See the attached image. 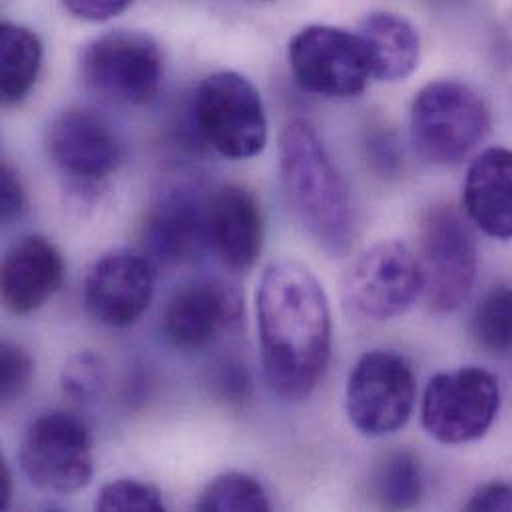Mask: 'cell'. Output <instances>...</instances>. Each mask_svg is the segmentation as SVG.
I'll list each match as a JSON object with an SVG mask.
<instances>
[{
    "mask_svg": "<svg viewBox=\"0 0 512 512\" xmlns=\"http://www.w3.org/2000/svg\"><path fill=\"white\" fill-rule=\"evenodd\" d=\"M257 333L263 375L285 401H303L323 381L333 349L329 299L297 261L271 263L257 287Z\"/></svg>",
    "mask_w": 512,
    "mask_h": 512,
    "instance_id": "cell-1",
    "label": "cell"
},
{
    "mask_svg": "<svg viewBox=\"0 0 512 512\" xmlns=\"http://www.w3.org/2000/svg\"><path fill=\"white\" fill-rule=\"evenodd\" d=\"M279 176L291 216L327 254L345 256L355 238L349 188L317 132L303 120L279 136Z\"/></svg>",
    "mask_w": 512,
    "mask_h": 512,
    "instance_id": "cell-2",
    "label": "cell"
},
{
    "mask_svg": "<svg viewBox=\"0 0 512 512\" xmlns=\"http://www.w3.org/2000/svg\"><path fill=\"white\" fill-rule=\"evenodd\" d=\"M411 144L433 166H455L491 134V112L483 96L461 80L425 84L411 102Z\"/></svg>",
    "mask_w": 512,
    "mask_h": 512,
    "instance_id": "cell-3",
    "label": "cell"
},
{
    "mask_svg": "<svg viewBox=\"0 0 512 512\" xmlns=\"http://www.w3.org/2000/svg\"><path fill=\"white\" fill-rule=\"evenodd\" d=\"M200 136L224 158L250 160L267 144V116L259 90L244 74L220 70L206 76L194 94Z\"/></svg>",
    "mask_w": 512,
    "mask_h": 512,
    "instance_id": "cell-4",
    "label": "cell"
},
{
    "mask_svg": "<svg viewBox=\"0 0 512 512\" xmlns=\"http://www.w3.org/2000/svg\"><path fill=\"white\" fill-rule=\"evenodd\" d=\"M419 265L423 297L435 313H455L471 297L479 250L471 228L447 204L431 206L419 224Z\"/></svg>",
    "mask_w": 512,
    "mask_h": 512,
    "instance_id": "cell-5",
    "label": "cell"
},
{
    "mask_svg": "<svg viewBox=\"0 0 512 512\" xmlns=\"http://www.w3.org/2000/svg\"><path fill=\"white\" fill-rule=\"evenodd\" d=\"M417 381L409 361L389 349L359 357L345 387V413L351 427L369 439L401 431L415 407Z\"/></svg>",
    "mask_w": 512,
    "mask_h": 512,
    "instance_id": "cell-6",
    "label": "cell"
},
{
    "mask_svg": "<svg viewBox=\"0 0 512 512\" xmlns=\"http://www.w3.org/2000/svg\"><path fill=\"white\" fill-rule=\"evenodd\" d=\"M80 78L108 102L142 106L156 98L164 80L158 42L142 32H108L92 40L80 58Z\"/></svg>",
    "mask_w": 512,
    "mask_h": 512,
    "instance_id": "cell-7",
    "label": "cell"
},
{
    "mask_svg": "<svg viewBox=\"0 0 512 512\" xmlns=\"http://www.w3.org/2000/svg\"><path fill=\"white\" fill-rule=\"evenodd\" d=\"M501 409L497 377L483 367H461L435 375L425 389L421 421L441 445L457 447L483 439Z\"/></svg>",
    "mask_w": 512,
    "mask_h": 512,
    "instance_id": "cell-8",
    "label": "cell"
},
{
    "mask_svg": "<svg viewBox=\"0 0 512 512\" xmlns=\"http://www.w3.org/2000/svg\"><path fill=\"white\" fill-rule=\"evenodd\" d=\"M18 461L36 489L52 495H74L92 481L90 431L72 413L48 411L26 427Z\"/></svg>",
    "mask_w": 512,
    "mask_h": 512,
    "instance_id": "cell-9",
    "label": "cell"
},
{
    "mask_svg": "<svg viewBox=\"0 0 512 512\" xmlns=\"http://www.w3.org/2000/svg\"><path fill=\"white\" fill-rule=\"evenodd\" d=\"M423 295L419 257L401 240H381L357 257L343 283L351 315L389 321L407 313Z\"/></svg>",
    "mask_w": 512,
    "mask_h": 512,
    "instance_id": "cell-10",
    "label": "cell"
},
{
    "mask_svg": "<svg viewBox=\"0 0 512 512\" xmlns=\"http://www.w3.org/2000/svg\"><path fill=\"white\" fill-rule=\"evenodd\" d=\"M295 82L323 98H355L373 78L367 48L359 32L327 24L299 30L287 48Z\"/></svg>",
    "mask_w": 512,
    "mask_h": 512,
    "instance_id": "cell-11",
    "label": "cell"
},
{
    "mask_svg": "<svg viewBox=\"0 0 512 512\" xmlns=\"http://www.w3.org/2000/svg\"><path fill=\"white\" fill-rule=\"evenodd\" d=\"M210 192L180 182L166 188L146 214L144 254L152 263L174 267L202 256L210 246Z\"/></svg>",
    "mask_w": 512,
    "mask_h": 512,
    "instance_id": "cell-12",
    "label": "cell"
},
{
    "mask_svg": "<svg viewBox=\"0 0 512 512\" xmlns=\"http://www.w3.org/2000/svg\"><path fill=\"white\" fill-rule=\"evenodd\" d=\"M46 150L52 164L74 186H98L124 160V148L112 126L82 108L60 112L46 130Z\"/></svg>",
    "mask_w": 512,
    "mask_h": 512,
    "instance_id": "cell-13",
    "label": "cell"
},
{
    "mask_svg": "<svg viewBox=\"0 0 512 512\" xmlns=\"http://www.w3.org/2000/svg\"><path fill=\"white\" fill-rule=\"evenodd\" d=\"M244 321V295L226 279H198L180 287L164 309L162 329L170 345L200 351Z\"/></svg>",
    "mask_w": 512,
    "mask_h": 512,
    "instance_id": "cell-14",
    "label": "cell"
},
{
    "mask_svg": "<svg viewBox=\"0 0 512 512\" xmlns=\"http://www.w3.org/2000/svg\"><path fill=\"white\" fill-rule=\"evenodd\" d=\"M82 297L88 313L108 327H130L150 307L154 269L146 254L112 250L86 273Z\"/></svg>",
    "mask_w": 512,
    "mask_h": 512,
    "instance_id": "cell-15",
    "label": "cell"
},
{
    "mask_svg": "<svg viewBox=\"0 0 512 512\" xmlns=\"http://www.w3.org/2000/svg\"><path fill=\"white\" fill-rule=\"evenodd\" d=\"M66 263L52 240L30 234L20 238L0 267V295L14 315H28L46 305L60 289Z\"/></svg>",
    "mask_w": 512,
    "mask_h": 512,
    "instance_id": "cell-16",
    "label": "cell"
},
{
    "mask_svg": "<svg viewBox=\"0 0 512 512\" xmlns=\"http://www.w3.org/2000/svg\"><path fill=\"white\" fill-rule=\"evenodd\" d=\"M210 246L226 265L246 271L256 265L263 250V214L256 196L238 186L226 184L208 198Z\"/></svg>",
    "mask_w": 512,
    "mask_h": 512,
    "instance_id": "cell-17",
    "label": "cell"
},
{
    "mask_svg": "<svg viewBox=\"0 0 512 512\" xmlns=\"http://www.w3.org/2000/svg\"><path fill=\"white\" fill-rule=\"evenodd\" d=\"M463 206L485 236L512 240L511 148H487L471 162L463 184Z\"/></svg>",
    "mask_w": 512,
    "mask_h": 512,
    "instance_id": "cell-18",
    "label": "cell"
},
{
    "mask_svg": "<svg viewBox=\"0 0 512 512\" xmlns=\"http://www.w3.org/2000/svg\"><path fill=\"white\" fill-rule=\"evenodd\" d=\"M359 36L367 48L373 78L397 82L409 78L421 58L417 28L393 12H371L359 24Z\"/></svg>",
    "mask_w": 512,
    "mask_h": 512,
    "instance_id": "cell-19",
    "label": "cell"
},
{
    "mask_svg": "<svg viewBox=\"0 0 512 512\" xmlns=\"http://www.w3.org/2000/svg\"><path fill=\"white\" fill-rule=\"evenodd\" d=\"M0 58L2 102L6 106L20 104L34 88L42 70L44 48L38 34L22 24L4 22L0 28Z\"/></svg>",
    "mask_w": 512,
    "mask_h": 512,
    "instance_id": "cell-20",
    "label": "cell"
},
{
    "mask_svg": "<svg viewBox=\"0 0 512 512\" xmlns=\"http://www.w3.org/2000/svg\"><path fill=\"white\" fill-rule=\"evenodd\" d=\"M373 491L381 507L389 511H409L419 507L425 495V477L413 453H391L377 469Z\"/></svg>",
    "mask_w": 512,
    "mask_h": 512,
    "instance_id": "cell-21",
    "label": "cell"
},
{
    "mask_svg": "<svg viewBox=\"0 0 512 512\" xmlns=\"http://www.w3.org/2000/svg\"><path fill=\"white\" fill-rule=\"evenodd\" d=\"M471 333L491 355H512V285H495L477 303Z\"/></svg>",
    "mask_w": 512,
    "mask_h": 512,
    "instance_id": "cell-22",
    "label": "cell"
},
{
    "mask_svg": "<svg viewBox=\"0 0 512 512\" xmlns=\"http://www.w3.org/2000/svg\"><path fill=\"white\" fill-rule=\"evenodd\" d=\"M198 511H246L263 512L271 509L267 491L263 485L246 473H224L212 479L202 491L198 503Z\"/></svg>",
    "mask_w": 512,
    "mask_h": 512,
    "instance_id": "cell-23",
    "label": "cell"
},
{
    "mask_svg": "<svg viewBox=\"0 0 512 512\" xmlns=\"http://www.w3.org/2000/svg\"><path fill=\"white\" fill-rule=\"evenodd\" d=\"M108 383V367L100 353L80 351L72 355L60 373L62 393L78 403L98 399Z\"/></svg>",
    "mask_w": 512,
    "mask_h": 512,
    "instance_id": "cell-24",
    "label": "cell"
},
{
    "mask_svg": "<svg viewBox=\"0 0 512 512\" xmlns=\"http://www.w3.org/2000/svg\"><path fill=\"white\" fill-rule=\"evenodd\" d=\"M94 509L100 512H162L166 503L158 489L152 485L122 479L106 483L94 501Z\"/></svg>",
    "mask_w": 512,
    "mask_h": 512,
    "instance_id": "cell-25",
    "label": "cell"
},
{
    "mask_svg": "<svg viewBox=\"0 0 512 512\" xmlns=\"http://www.w3.org/2000/svg\"><path fill=\"white\" fill-rule=\"evenodd\" d=\"M34 363L26 349L4 341L0 347V399L10 405L24 395L32 381Z\"/></svg>",
    "mask_w": 512,
    "mask_h": 512,
    "instance_id": "cell-26",
    "label": "cell"
},
{
    "mask_svg": "<svg viewBox=\"0 0 512 512\" xmlns=\"http://www.w3.org/2000/svg\"><path fill=\"white\" fill-rule=\"evenodd\" d=\"M26 206V194L16 170L4 162L2 164V178H0V216L4 224L14 222L20 218Z\"/></svg>",
    "mask_w": 512,
    "mask_h": 512,
    "instance_id": "cell-27",
    "label": "cell"
},
{
    "mask_svg": "<svg viewBox=\"0 0 512 512\" xmlns=\"http://www.w3.org/2000/svg\"><path fill=\"white\" fill-rule=\"evenodd\" d=\"M216 385H218V391L222 397H226L228 401L240 403L250 395L252 379H250V373L244 367V363H240L236 359H228L224 365H220Z\"/></svg>",
    "mask_w": 512,
    "mask_h": 512,
    "instance_id": "cell-28",
    "label": "cell"
},
{
    "mask_svg": "<svg viewBox=\"0 0 512 512\" xmlns=\"http://www.w3.org/2000/svg\"><path fill=\"white\" fill-rule=\"evenodd\" d=\"M66 10L88 22H104L124 12L134 0H62Z\"/></svg>",
    "mask_w": 512,
    "mask_h": 512,
    "instance_id": "cell-29",
    "label": "cell"
},
{
    "mask_svg": "<svg viewBox=\"0 0 512 512\" xmlns=\"http://www.w3.org/2000/svg\"><path fill=\"white\" fill-rule=\"evenodd\" d=\"M467 511H512V485L509 483L483 485L467 503Z\"/></svg>",
    "mask_w": 512,
    "mask_h": 512,
    "instance_id": "cell-30",
    "label": "cell"
},
{
    "mask_svg": "<svg viewBox=\"0 0 512 512\" xmlns=\"http://www.w3.org/2000/svg\"><path fill=\"white\" fill-rule=\"evenodd\" d=\"M12 499V475L8 465L2 461L0 467V509H8Z\"/></svg>",
    "mask_w": 512,
    "mask_h": 512,
    "instance_id": "cell-31",
    "label": "cell"
}]
</instances>
